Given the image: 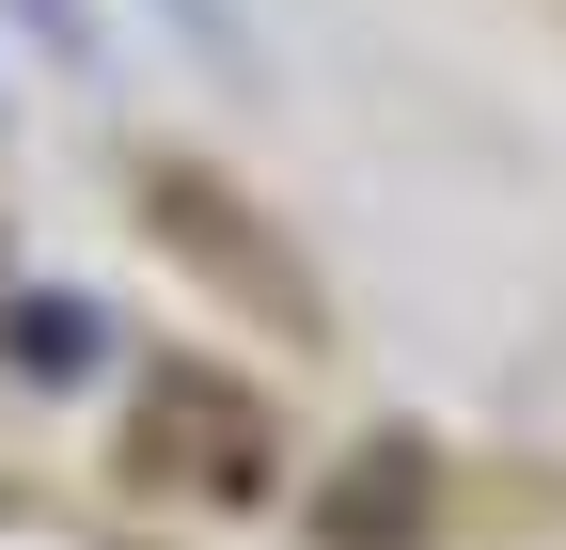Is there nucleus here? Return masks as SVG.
I'll return each instance as SVG.
<instances>
[{
    "mask_svg": "<svg viewBox=\"0 0 566 550\" xmlns=\"http://www.w3.org/2000/svg\"><path fill=\"white\" fill-rule=\"evenodd\" d=\"M17 17H32V47H48V63H95V17H80V0H17Z\"/></svg>",
    "mask_w": 566,
    "mask_h": 550,
    "instance_id": "f257e3e1",
    "label": "nucleus"
},
{
    "mask_svg": "<svg viewBox=\"0 0 566 550\" xmlns=\"http://www.w3.org/2000/svg\"><path fill=\"white\" fill-rule=\"evenodd\" d=\"M174 17H189V47H221V63H252V17H237V0H174Z\"/></svg>",
    "mask_w": 566,
    "mask_h": 550,
    "instance_id": "f03ea898",
    "label": "nucleus"
}]
</instances>
